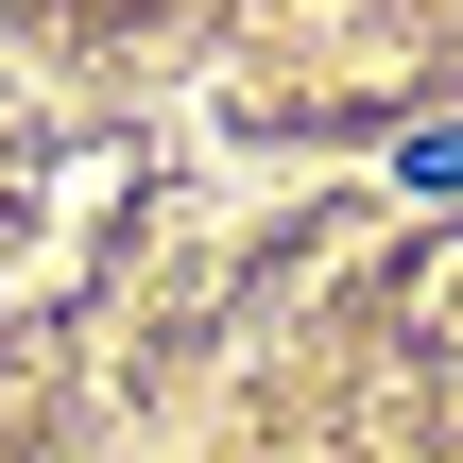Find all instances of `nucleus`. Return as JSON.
<instances>
[{"label":"nucleus","mask_w":463,"mask_h":463,"mask_svg":"<svg viewBox=\"0 0 463 463\" xmlns=\"http://www.w3.org/2000/svg\"><path fill=\"white\" fill-rule=\"evenodd\" d=\"M395 172H412V189H447V206H463V120H412V137H395Z\"/></svg>","instance_id":"nucleus-1"}]
</instances>
